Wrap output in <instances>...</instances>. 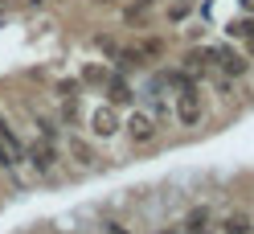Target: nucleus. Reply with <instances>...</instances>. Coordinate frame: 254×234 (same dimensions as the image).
Returning <instances> with one entry per match:
<instances>
[{
  "mask_svg": "<svg viewBox=\"0 0 254 234\" xmlns=\"http://www.w3.org/2000/svg\"><path fill=\"white\" fill-rule=\"evenodd\" d=\"M209 62H213L217 74L234 78V82H238V78H246L250 66H254V62H250L242 50H238V45H209Z\"/></svg>",
  "mask_w": 254,
  "mask_h": 234,
  "instance_id": "obj_1",
  "label": "nucleus"
},
{
  "mask_svg": "<svg viewBox=\"0 0 254 234\" xmlns=\"http://www.w3.org/2000/svg\"><path fill=\"white\" fill-rule=\"evenodd\" d=\"M25 164L33 168L37 177H54L58 173V164H62V152H58V144H50V140H33V144L25 148Z\"/></svg>",
  "mask_w": 254,
  "mask_h": 234,
  "instance_id": "obj_2",
  "label": "nucleus"
},
{
  "mask_svg": "<svg viewBox=\"0 0 254 234\" xmlns=\"http://www.w3.org/2000/svg\"><path fill=\"white\" fill-rule=\"evenodd\" d=\"M123 132H127V140H131L135 148H148V144H156V140H160V123H156L148 111H135L123 119Z\"/></svg>",
  "mask_w": 254,
  "mask_h": 234,
  "instance_id": "obj_3",
  "label": "nucleus"
},
{
  "mask_svg": "<svg viewBox=\"0 0 254 234\" xmlns=\"http://www.w3.org/2000/svg\"><path fill=\"white\" fill-rule=\"evenodd\" d=\"M172 115H177L185 128H197L201 115H205V103H201V86H181L177 90V103H172Z\"/></svg>",
  "mask_w": 254,
  "mask_h": 234,
  "instance_id": "obj_4",
  "label": "nucleus"
},
{
  "mask_svg": "<svg viewBox=\"0 0 254 234\" xmlns=\"http://www.w3.org/2000/svg\"><path fill=\"white\" fill-rule=\"evenodd\" d=\"M0 160H4V173H21V164H25V144L4 115H0Z\"/></svg>",
  "mask_w": 254,
  "mask_h": 234,
  "instance_id": "obj_5",
  "label": "nucleus"
},
{
  "mask_svg": "<svg viewBox=\"0 0 254 234\" xmlns=\"http://www.w3.org/2000/svg\"><path fill=\"white\" fill-rule=\"evenodd\" d=\"M86 128L94 140H115L119 128H123V119H119V107H111V103H99L94 111L86 115Z\"/></svg>",
  "mask_w": 254,
  "mask_h": 234,
  "instance_id": "obj_6",
  "label": "nucleus"
},
{
  "mask_svg": "<svg viewBox=\"0 0 254 234\" xmlns=\"http://www.w3.org/2000/svg\"><path fill=\"white\" fill-rule=\"evenodd\" d=\"M58 99H62V123H66V128H78V123H82V82H78V78L58 82Z\"/></svg>",
  "mask_w": 254,
  "mask_h": 234,
  "instance_id": "obj_7",
  "label": "nucleus"
},
{
  "mask_svg": "<svg viewBox=\"0 0 254 234\" xmlns=\"http://www.w3.org/2000/svg\"><path fill=\"white\" fill-rule=\"evenodd\" d=\"M66 152H70V160H74L78 168H94V164H99V152H94V144H90L86 136H78V132L66 136Z\"/></svg>",
  "mask_w": 254,
  "mask_h": 234,
  "instance_id": "obj_8",
  "label": "nucleus"
},
{
  "mask_svg": "<svg viewBox=\"0 0 254 234\" xmlns=\"http://www.w3.org/2000/svg\"><path fill=\"white\" fill-rule=\"evenodd\" d=\"M103 86H107V103H111V107H127V103H135V90H131V82H127L123 74H111Z\"/></svg>",
  "mask_w": 254,
  "mask_h": 234,
  "instance_id": "obj_9",
  "label": "nucleus"
},
{
  "mask_svg": "<svg viewBox=\"0 0 254 234\" xmlns=\"http://www.w3.org/2000/svg\"><path fill=\"white\" fill-rule=\"evenodd\" d=\"M209 226H213V214L205 210V206L185 218V234H209Z\"/></svg>",
  "mask_w": 254,
  "mask_h": 234,
  "instance_id": "obj_10",
  "label": "nucleus"
},
{
  "mask_svg": "<svg viewBox=\"0 0 254 234\" xmlns=\"http://www.w3.org/2000/svg\"><path fill=\"white\" fill-rule=\"evenodd\" d=\"M226 33H230V41H250V37H254V12H246V17L230 21V25H226Z\"/></svg>",
  "mask_w": 254,
  "mask_h": 234,
  "instance_id": "obj_11",
  "label": "nucleus"
},
{
  "mask_svg": "<svg viewBox=\"0 0 254 234\" xmlns=\"http://www.w3.org/2000/svg\"><path fill=\"white\" fill-rule=\"evenodd\" d=\"M189 12H193V0H168L164 4V21L168 25H185Z\"/></svg>",
  "mask_w": 254,
  "mask_h": 234,
  "instance_id": "obj_12",
  "label": "nucleus"
},
{
  "mask_svg": "<svg viewBox=\"0 0 254 234\" xmlns=\"http://www.w3.org/2000/svg\"><path fill=\"white\" fill-rule=\"evenodd\" d=\"M152 4H156V0H131V4L123 8V25H144V17H148Z\"/></svg>",
  "mask_w": 254,
  "mask_h": 234,
  "instance_id": "obj_13",
  "label": "nucleus"
},
{
  "mask_svg": "<svg viewBox=\"0 0 254 234\" xmlns=\"http://www.w3.org/2000/svg\"><path fill=\"white\" fill-rule=\"evenodd\" d=\"M254 222L246 214H230V218H221V234H250Z\"/></svg>",
  "mask_w": 254,
  "mask_h": 234,
  "instance_id": "obj_14",
  "label": "nucleus"
},
{
  "mask_svg": "<svg viewBox=\"0 0 254 234\" xmlns=\"http://www.w3.org/2000/svg\"><path fill=\"white\" fill-rule=\"evenodd\" d=\"M33 128H37V136L41 140H50V144H58V123L45 115V111H33Z\"/></svg>",
  "mask_w": 254,
  "mask_h": 234,
  "instance_id": "obj_15",
  "label": "nucleus"
},
{
  "mask_svg": "<svg viewBox=\"0 0 254 234\" xmlns=\"http://www.w3.org/2000/svg\"><path fill=\"white\" fill-rule=\"evenodd\" d=\"M107 78H111L107 66H82V78H78V82H86V86H103Z\"/></svg>",
  "mask_w": 254,
  "mask_h": 234,
  "instance_id": "obj_16",
  "label": "nucleus"
},
{
  "mask_svg": "<svg viewBox=\"0 0 254 234\" xmlns=\"http://www.w3.org/2000/svg\"><path fill=\"white\" fill-rule=\"evenodd\" d=\"M107 234H131V230H127V226H119V222H111V226H107Z\"/></svg>",
  "mask_w": 254,
  "mask_h": 234,
  "instance_id": "obj_17",
  "label": "nucleus"
},
{
  "mask_svg": "<svg viewBox=\"0 0 254 234\" xmlns=\"http://www.w3.org/2000/svg\"><path fill=\"white\" fill-rule=\"evenodd\" d=\"M242 45H246V58L254 62V37H250V41H242Z\"/></svg>",
  "mask_w": 254,
  "mask_h": 234,
  "instance_id": "obj_18",
  "label": "nucleus"
},
{
  "mask_svg": "<svg viewBox=\"0 0 254 234\" xmlns=\"http://www.w3.org/2000/svg\"><path fill=\"white\" fill-rule=\"evenodd\" d=\"M242 8H246V12H254V0H242Z\"/></svg>",
  "mask_w": 254,
  "mask_h": 234,
  "instance_id": "obj_19",
  "label": "nucleus"
},
{
  "mask_svg": "<svg viewBox=\"0 0 254 234\" xmlns=\"http://www.w3.org/2000/svg\"><path fill=\"white\" fill-rule=\"evenodd\" d=\"M94 4H119V0H94Z\"/></svg>",
  "mask_w": 254,
  "mask_h": 234,
  "instance_id": "obj_20",
  "label": "nucleus"
},
{
  "mask_svg": "<svg viewBox=\"0 0 254 234\" xmlns=\"http://www.w3.org/2000/svg\"><path fill=\"white\" fill-rule=\"evenodd\" d=\"M156 234H181V230H156Z\"/></svg>",
  "mask_w": 254,
  "mask_h": 234,
  "instance_id": "obj_21",
  "label": "nucleus"
},
{
  "mask_svg": "<svg viewBox=\"0 0 254 234\" xmlns=\"http://www.w3.org/2000/svg\"><path fill=\"white\" fill-rule=\"evenodd\" d=\"M0 177H4V160H0Z\"/></svg>",
  "mask_w": 254,
  "mask_h": 234,
  "instance_id": "obj_22",
  "label": "nucleus"
},
{
  "mask_svg": "<svg viewBox=\"0 0 254 234\" xmlns=\"http://www.w3.org/2000/svg\"><path fill=\"white\" fill-rule=\"evenodd\" d=\"M33 4H41V0H33Z\"/></svg>",
  "mask_w": 254,
  "mask_h": 234,
  "instance_id": "obj_23",
  "label": "nucleus"
}]
</instances>
